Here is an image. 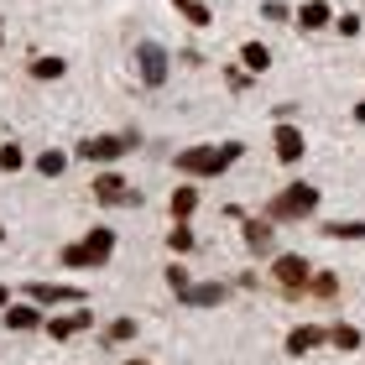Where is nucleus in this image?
I'll return each instance as SVG.
<instances>
[{"mask_svg":"<svg viewBox=\"0 0 365 365\" xmlns=\"http://www.w3.org/2000/svg\"><path fill=\"white\" fill-rule=\"evenodd\" d=\"M245 146L240 141H225V146H188V152H178V173L188 178H220L225 168H235Z\"/></svg>","mask_w":365,"mask_h":365,"instance_id":"obj_1","label":"nucleus"},{"mask_svg":"<svg viewBox=\"0 0 365 365\" xmlns=\"http://www.w3.org/2000/svg\"><path fill=\"white\" fill-rule=\"evenodd\" d=\"M110 256H115V230H110V225H94L84 240L63 245V267H68V272H89V267H105Z\"/></svg>","mask_w":365,"mask_h":365,"instance_id":"obj_2","label":"nucleus"},{"mask_svg":"<svg viewBox=\"0 0 365 365\" xmlns=\"http://www.w3.org/2000/svg\"><path fill=\"white\" fill-rule=\"evenodd\" d=\"M313 209H319V188H313V182H287L267 204V220L272 225H297V220H308Z\"/></svg>","mask_w":365,"mask_h":365,"instance_id":"obj_3","label":"nucleus"},{"mask_svg":"<svg viewBox=\"0 0 365 365\" xmlns=\"http://www.w3.org/2000/svg\"><path fill=\"white\" fill-rule=\"evenodd\" d=\"M136 130H120V136H84L78 141V157L84 162H115V157H125V152H136Z\"/></svg>","mask_w":365,"mask_h":365,"instance_id":"obj_4","label":"nucleus"},{"mask_svg":"<svg viewBox=\"0 0 365 365\" xmlns=\"http://www.w3.org/2000/svg\"><path fill=\"white\" fill-rule=\"evenodd\" d=\"M272 277H277V287L282 292H308V282H313V267L303 256H272Z\"/></svg>","mask_w":365,"mask_h":365,"instance_id":"obj_5","label":"nucleus"},{"mask_svg":"<svg viewBox=\"0 0 365 365\" xmlns=\"http://www.w3.org/2000/svg\"><path fill=\"white\" fill-rule=\"evenodd\" d=\"M136 73H141L146 89H162L168 84V47L162 42H141L136 47Z\"/></svg>","mask_w":365,"mask_h":365,"instance_id":"obj_6","label":"nucleus"},{"mask_svg":"<svg viewBox=\"0 0 365 365\" xmlns=\"http://www.w3.org/2000/svg\"><path fill=\"white\" fill-rule=\"evenodd\" d=\"M272 146H277V162H303V152H308V141H303V130H297L292 120H277V130H272Z\"/></svg>","mask_w":365,"mask_h":365,"instance_id":"obj_7","label":"nucleus"},{"mask_svg":"<svg viewBox=\"0 0 365 365\" xmlns=\"http://www.w3.org/2000/svg\"><path fill=\"white\" fill-rule=\"evenodd\" d=\"M94 198H99V204H141V193H130L125 178H115V173L94 178Z\"/></svg>","mask_w":365,"mask_h":365,"instance_id":"obj_8","label":"nucleus"},{"mask_svg":"<svg viewBox=\"0 0 365 365\" xmlns=\"http://www.w3.org/2000/svg\"><path fill=\"white\" fill-rule=\"evenodd\" d=\"M84 329H94V313L84 303H73L68 319H47V334L53 339H73V334H84Z\"/></svg>","mask_w":365,"mask_h":365,"instance_id":"obj_9","label":"nucleus"},{"mask_svg":"<svg viewBox=\"0 0 365 365\" xmlns=\"http://www.w3.org/2000/svg\"><path fill=\"white\" fill-rule=\"evenodd\" d=\"M225 297H230V287H225V282H193V287L178 297V303H188V308H220Z\"/></svg>","mask_w":365,"mask_h":365,"instance_id":"obj_10","label":"nucleus"},{"mask_svg":"<svg viewBox=\"0 0 365 365\" xmlns=\"http://www.w3.org/2000/svg\"><path fill=\"white\" fill-rule=\"evenodd\" d=\"M31 303H42V308H53V303H84V292L78 287H58V282H31Z\"/></svg>","mask_w":365,"mask_h":365,"instance_id":"obj_11","label":"nucleus"},{"mask_svg":"<svg viewBox=\"0 0 365 365\" xmlns=\"http://www.w3.org/2000/svg\"><path fill=\"white\" fill-rule=\"evenodd\" d=\"M324 339H329V334H324V329H319V324H297V329H292V334H287V355H292V360H303L308 350H319V344H324Z\"/></svg>","mask_w":365,"mask_h":365,"instance_id":"obj_12","label":"nucleus"},{"mask_svg":"<svg viewBox=\"0 0 365 365\" xmlns=\"http://www.w3.org/2000/svg\"><path fill=\"white\" fill-rule=\"evenodd\" d=\"M240 225H245V245H251V256H272L277 251L272 220H240Z\"/></svg>","mask_w":365,"mask_h":365,"instance_id":"obj_13","label":"nucleus"},{"mask_svg":"<svg viewBox=\"0 0 365 365\" xmlns=\"http://www.w3.org/2000/svg\"><path fill=\"white\" fill-rule=\"evenodd\" d=\"M292 21L303 26V31H319V26H329V6H324V0H308V6L297 11Z\"/></svg>","mask_w":365,"mask_h":365,"instance_id":"obj_14","label":"nucleus"},{"mask_svg":"<svg viewBox=\"0 0 365 365\" xmlns=\"http://www.w3.org/2000/svg\"><path fill=\"white\" fill-rule=\"evenodd\" d=\"M324 235L329 240H365V220H329Z\"/></svg>","mask_w":365,"mask_h":365,"instance_id":"obj_15","label":"nucleus"},{"mask_svg":"<svg viewBox=\"0 0 365 365\" xmlns=\"http://www.w3.org/2000/svg\"><path fill=\"white\" fill-rule=\"evenodd\" d=\"M6 324H11V329H37L42 313L31 308V303H11V308H6Z\"/></svg>","mask_w":365,"mask_h":365,"instance_id":"obj_16","label":"nucleus"},{"mask_svg":"<svg viewBox=\"0 0 365 365\" xmlns=\"http://www.w3.org/2000/svg\"><path fill=\"white\" fill-rule=\"evenodd\" d=\"M240 63H245L251 73H267V68H272V53H267L261 42H245V47H240Z\"/></svg>","mask_w":365,"mask_h":365,"instance_id":"obj_17","label":"nucleus"},{"mask_svg":"<svg viewBox=\"0 0 365 365\" xmlns=\"http://www.w3.org/2000/svg\"><path fill=\"white\" fill-rule=\"evenodd\" d=\"M63 73H68L63 58H31V78H63Z\"/></svg>","mask_w":365,"mask_h":365,"instance_id":"obj_18","label":"nucleus"},{"mask_svg":"<svg viewBox=\"0 0 365 365\" xmlns=\"http://www.w3.org/2000/svg\"><path fill=\"white\" fill-rule=\"evenodd\" d=\"M329 339H334L339 350H360V329L355 324H334V329H329Z\"/></svg>","mask_w":365,"mask_h":365,"instance_id":"obj_19","label":"nucleus"},{"mask_svg":"<svg viewBox=\"0 0 365 365\" xmlns=\"http://www.w3.org/2000/svg\"><path fill=\"white\" fill-rule=\"evenodd\" d=\"M125 339H136V319H115L105 329V344H125Z\"/></svg>","mask_w":365,"mask_h":365,"instance_id":"obj_20","label":"nucleus"},{"mask_svg":"<svg viewBox=\"0 0 365 365\" xmlns=\"http://www.w3.org/2000/svg\"><path fill=\"white\" fill-rule=\"evenodd\" d=\"M193 209H198V193H193V188H178V193H173V220H188Z\"/></svg>","mask_w":365,"mask_h":365,"instance_id":"obj_21","label":"nucleus"},{"mask_svg":"<svg viewBox=\"0 0 365 365\" xmlns=\"http://www.w3.org/2000/svg\"><path fill=\"white\" fill-rule=\"evenodd\" d=\"M168 245L182 256V251H193V230H188V220H173V235H168Z\"/></svg>","mask_w":365,"mask_h":365,"instance_id":"obj_22","label":"nucleus"},{"mask_svg":"<svg viewBox=\"0 0 365 365\" xmlns=\"http://www.w3.org/2000/svg\"><path fill=\"white\" fill-rule=\"evenodd\" d=\"M63 168H68V157H63V152H42V157H37V173H42V178H58Z\"/></svg>","mask_w":365,"mask_h":365,"instance_id":"obj_23","label":"nucleus"},{"mask_svg":"<svg viewBox=\"0 0 365 365\" xmlns=\"http://www.w3.org/2000/svg\"><path fill=\"white\" fill-rule=\"evenodd\" d=\"M308 287H313V297H334V292H339V282L329 277V272H319V277L308 282Z\"/></svg>","mask_w":365,"mask_h":365,"instance_id":"obj_24","label":"nucleus"},{"mask_svg":"<svg viewBox=\"0 0 365 365\" xmlns=\"http://www.w3.org/2000/svg\"><path fill=\"white\" fill-rule=\"evenodd\" d=\"M168 287H173L178 297H182V292H188V287H193V282H188V272H182V267H178V261H173V267H168Z\"/></svg>","mask_w":365,"mask_h":365,"instance_id":"obj_25","label":"nucleus"},{"mask_svg":"<svg viewBox=\"0 0 365 365\" xmlns=\"http://www.w3.org/2000/svg\"><path fill=\"white\" fill-rule=\"evenodd\" d=\"M21 146H6V152H0V173H16V168H21Z\"/></svg>","mask_w":365,"mask_h":365,"instance_id":"obj_26","label":"nucleus"},{"mask_svg":"<svg viewBox=\"0 0 365 365\" xmlns=\"http://www.w3.org/2000/svg\"><path fill=\"white\" fill-rule=\"evenodd\" d=\"M261 16H267V21H287V16H292V11H287V6H282V0H267V6H261Z\"/></svg>","mask_w":365,"mask_h":365,"instance_id":"obj_27","label":"nucleus"},{"mask_svg":"<svg viewBox=\"0 0 365 365\" xmlns=\"http://www.w3.org/2000/svg\"><path fill=\"white\" fill-rule=\"evenodd\" d=\"M182 16H188V21H193V26H209V21H214V16H209V6H198V0H193V6H188V11H182Z\"/></svg>","mask_w":365,"mask_h":365,"instance_id":"obj_28","label":"nucleus"},{"mask_svg":"<svg viewBox=\"0 0 365 365\" xmlns=\"http://www.w3.org/2000/svg\"><path fill=\"white\" fill-rule=\"evenodd\" d=\"M0 308H11V287H0Z\"/></svg>","mask_w":365,"mask_h":365,"instance_id":"obj_29","label":"nucleus"},{"mask_svg":"<svg viewBox=\"0 0 365 365\" xmlns=\"http://www.w3.org/2000/svg\"><path fill=\"white\" fill-rule=\"evenodd\" d=\"M355 120H360V125H365V99H360V105H355Z\"/></svg>","mask_w":365,"mask_h":365,"instance_id":"obj_30","label":"nucleus"},{"mask_svg":"<svg viewBox=\"0 0 365 365\" xmlns=\"http://www.w3.org/2000/svg\"><path fill=\"white\" fill-rule=\"evenodd\" d=\"M173 6H178V11H188V6H193V0H173Z\"/></svg>","mask_w":365,"mask_h":365,"instance_id":"obj_31","label":"nucleus"},{"mask_svg":"<svg viewBox=\"0 0 365 365\" xmlns=\"http://www.w3.org/2000/svg\"><path fill=\"white\" fill-rule=\"evenodd\" d=\"M0 42H6V21H0Z\"/></svg>","mask_w":365,"mask_h":365,"instance_id":"obj_32","label":"nucleus"},{"mask_svg":"<svg viewBox=\"0 0 365 365\" xmlns=\"http://www.w3.org/2000/svg\"><path fill=\"white\" fill-rule=\"evenodd\" d=\"M125 365H146V360H125Z\"/></svg>","mask_w":365,"mask_h":365,"instance_id":"obj_33","label":"nucleus"},{"mask_svg":"<svg viewBox=\"0 0 365 365\" xmlns=\"http://www.w3.org/2000/svg\"><path fill=\"white\" fill-rule=\"evenodd\" d=\"M0 240H6V225H0Z\"/></svg>","mask_w":365,"mask_h":365,"instance_id":"obj_34","label":"nucleus"}]
</instances>
